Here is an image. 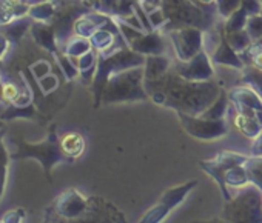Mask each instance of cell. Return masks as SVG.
<instances>
[{
    "instance_id": "6da1fadb",
    "label": "cell",
    "mask_w": 262,
    "mask_h": 223,
    "mask_svg": "<svg viewBox=\"0 0 262 223\" xmlns=\"http://www.w3.org/2000/svg\"><path fill=\"white\" fill-rule=\"evenodd\" d=\"M62 151L67 154V156H71V157H77L82 154L83 151V146H85V142L82 139L80 134H76V133H71V134H67L63 139H62Z\"/></svg>"
},
{
    "instance_id": "7a4b0ae2",
    "label": "cell",
    "mask_w": 262,
    "mask_h": 223,
    "mask_svg": "<svg viewBox=\"0 0 262 223\" xmlns=\"http://www.w3.org/2000/svg\"><path fill=\"white\" fill-rule=\"evenodd\" d=\"M16 95H17V89L14 85H7L4 88V97L7 100H13V98H16Z\"/></svg>"
},
{
    "instance_id": "3957f363",
    "label": "cell",
    "mask_w": 262,
    "mask_h": 223,
    "mask_svg": "<svg viewBox=\"0 0 262 223\" xmlns=\"http://www.w3.org/2000/svg\"><path fill=\"white\" fill-rule=\"evenodd\" d=\"M256 63H257V65H259V66H262V54H260V56H257V57H256Z\"/></svg>"
},
{
    "instance_id": "277c9868",
    "label": "cell",
    "mask_w": 262,
    "mask_h": 223,
    "mask_svg": "<svg viewBox=\"0 0 262 223\" xmlns=\"http://www.w3.org/2000/svg\"><path fill=\"white\" fill-rule=\"evenodd\" d=\"M0 223H2V221H0Z\"/></svg>"
}]
</instances>
